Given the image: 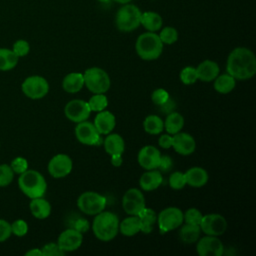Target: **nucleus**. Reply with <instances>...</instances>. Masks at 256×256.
I'll return each mask as SVG.
<instances>
[{
  "label": "nucleus",
  "instance_id": "1",
  "mask_svg": "<svg viewBox=\"0 0 256 256\" xmlns=\"http://www.w3.org/2000/svg\"><path fill=\"white\" fill-rule=\"evenodd\" d=\"M227 73L237 80H247L256 73V57L254 53L246 47L233 49L226 63Z\"/></svg>",
  "mask_w": 256,
  "mask_h": 256
},
{
  "label": "nucleus",
  "instance_id": "2",
  "mask_svg": "<svg viewBox=\"0 0 256 256\" xmlns=\"http://www.w3.org/2000/svg\"><path fill=\"white\" fill-rule=\"evenodd\" d=\"M92 230L99 240L104 242L110 241L114 239L119 232V219L115 213L103 210L95 215Z\"/></svg>",
  "mask_w": 256,
  "mask_h": 256
},
{
  "label": "nucleus",
  "instance_id": "3",
  "mask_svg": "<svg viewBox=\"0 0 256 256\" xmlns=\"http://www.w3.org/2000/svg\"><path fill=\"white\" fill-rule=\"evenodd\" d=\"M18 187L28 198L43 197L47 190V183L44 176L33 169H28L18 177Z\"/></svg>",
  "mask_w": 256,
  "mask_h": 256
},
{
  "label": "nucleus",
  "instance_id": "4",
  "mask_svg": "<svg viewBox=\"0 0 256 256\" xmlns=\"http://www.w3.org/2000/svg\"><path fill=\"white\" fill-rule=\"evenodd\" d=\"M135 50L141 59L151 61L160 57L163 51V43L158 34L148 31L138 36Z\"/></svg>",
  "mask_w": 256,
  "mask_h": 256
},
{
  "label": "nucleus",
  "instance_id": "5",
  "mask_svg": "<svg viewBox=\"0 0 256 256\" xmlns=\"http://www.w3.org/2000/svg\"><path fill=\"white\" fill-rule=\"evenodd\" d=\"M141 10L134 4H123L116 13L115 24L121 32H131L140 26Z\"/></svg>",
  "mask_w": 256,
  "mask_h": 256
},
{
  "label": "nucleus",
  "instance_id": "6",
  "mask_svg": "<svg viewBox=\"0 0 256 256\" xmlns=\"http://www.w3.org/2000/svg\"><path fill=\"white\" fill-rule=\"evenodd\" d=\"M84 85L94 94L105 93L110 88V77L108 73L99 67L88 68L84 74Z\"/></svg>",
  "mask_w": 256,
  "mask_h": 256
},
{
  "label": "nucleus",
  "instance_id": "7",
  "mask_svg": "<svg viewBox=\"0 0 256 256\" xmlns=\"http://www.w3.org/2000/svg\"><path fill=\"white\" fill-rule=\"evenodd\" d=\"M77 207L87 215H96L106 207V198L94 191L83 192L77 199Z\"/></svg>",
  "mask_w": 256,
  "mask_h": 256
},
{
  "label": "nucleus",
  "instance_id": "8",
  "mask_svg": "<svg viewBox=\"0 0 256 256\" xmlns=\"http://www.w3.org/2000/svg\"><path fill=\"white\" fill-rule=\"evenodd\" d=\"M23 94L32 100H38L47 95L49 92L48 81L39 75L28 76L21 84Z\"/></svg>",
  "mask_w": 256,
  "mask_h": 256
},
{
  "label": "nucleus",
  "instance_id": "9",
  "mask_svg": "<svg viewBox=\"0 0 256 256\" xmlns=\"http://www.w3.org/2000/svg\"><path fill=\"white\" fill-rule=\"evenodd\" d=\"M183 212L178 207H167L157 215V223L161 233L172 231L183 224Z\"/></svg>",
  "mask_w": 256,
  "mask_h": 256
},
{
  "label": "nucleus",
  "instance_id": "10",
  "mask_svg": "<svg viewBox=\"0 0 256 256\" xmlns=\"http://www.w3.org/2000/svg\"><path fill=\"white\" fill-rule=\"evenodd\" d=\"M200 229L206 235L219 236L227 229L226 219L218 213H210L203 215L200 222Z\"/></svg>",
  "mask_w": 256,
  "mask_h": 256
},
{
  "label": "nucleus",
  "instance_id": "11",
  "mask_svg": "<svg viewBox=\"0 0 256 256\" xmlns=\"http://www.w3.org/2000/svg\"><path fill=\"white\" fill-rule=\"evenodd\" d=\"M122 207L128 215H137L146 207L145 197L137 188L128 189L122 198Z\"/></svg>",
  "mask_w": 256,
  "mask_h": 256
},
{
  "label": "nucleus",
  "instance_id": "12",
  "mask_svg": "<svg viewBox=\"0 0 256 256\" xmlns=\"http://www.w3.org/2000/svg\"><path fill=\"white\" fill-rule=\"evenodd\" d=\"M91 110L88 102L81 99L70 100L64 107V114L72 122L79 123L85 121L90 116Z\"/></svg>",
  "mask_w": 256,
  "mask_h": 256
},
{
  "label": "nucleus",
  "instance_id": "13",
  "mask_svg": "<svg viewBox=\"0 0 256 256\" xmlns=\"http://www.w3.org/2000/svg\"><path fill=\"white\" fill-rule=\"evenodd\" d=\"M75 136L77 140L84 145H100L102 141L94 124L86 120L77 124L75 127Z\"/></svg>",
  "mask_w": 256,
  "mask_h": 256
},
{
  "label": "nucleus",
  "instance_id": "14",
  "mask_svg": "<svg viewBox=\"0 0 256 256\" xmlns=\"http://www.w3.org/2000/svg\"><path fill=\"white\" fill-rule=\"evenodd\" d=\"M73 167L72 159L66 154H57L48 162V172L54 178H63L67 176Z\"/></svg>",
  "mask_w": 256,
  "mask_h": 256
},
{
  "label": "nucleus",
  "instance_id": "15",
  "mask_svg": "<svg viewBox=\"0 0 256 256\" xmlns=\"http://www.w3.org/2000/svg\"><path fill=\"white\" fill-rule=\"evenodd\" d=\"M196 251L200 256H222L224 245L217 236L207 235L197 242Z\"/></svg>",
  "mask_w": 256,
  "mask_h": 256
},
{
  "label": "nucleus",
  "instance_id": "16",
  "mask_svg": "<svg viewBox=\"0 0 256 256\" xmlns=\"http://www.w3.org/2000/svg\"><path fill=\"white\" fill-rule=\"evenodd\" d=\"M82 241V233L74 228H69L61 232L58 237L57 244L64 252H71L77 250L81 246Z\"/></svg>",
  "mask_w": 256,
  "mask_h": 256
},
{
  "label": "nucleus",
  "instance_id": "17",
  "mask_svg": "<svg viewBox=\"0 0 256 256\" xmlns=\"http://www.w3.org/2000/svg\"><path fill=\"white\" fill-rule=\"evenodd\" d=\"M160 151L155 146L152 145H146L142 147L138 152L137 156L139 165L146 170L157 169L160 162Z\"/></svg>",
  "mask_w": 256,
  "mask_h": 256
},
{
  "label": "nucleus",
  "instance_id": "18",
  "mask_svg": "<svg viewBox=\"0 0 256 256\" xmlns=\"http://www.w3.org/2000/svg\"><path fill=\"white\" fill-rule=\"evenodd\" d=\"M172 147L180 155H190L195 151L196 142L192 135L178 132L172 136Z\"/></svg>",
  "mask_w": 256,
  "mask_h": 256
},
{
  "label": "nucleus",
  "instance_id": "19",
  "mask_svg": "<svg viewBox=\"0 0 256 256\" xmlns=\"http://www.w3.org/2000/svg\"><path fill=\"white\" fill-rule=\"evenodd\" d=\"M93 124L100 135H107L115 128L116 119L112 112L104 109L97 113Z\"/></svg>",
  "mask_w": 256,
  "mask_h": 256
},
{
  "label": "nucleus",
  "instance_id": "20",
  "mask_svg": "<svg viewBox=\"0 0 256 256\" xmlns=\"http://www.w3.org/2000/svg\"><path fill=\"white\" fill-rule=\"evenodd\" d=\"M197 77L203 82L213 81L220 72L219 65L212 60H205L196 67Z\"/></svg>",
  "mask_w": 256,
  "mask_h": 256
},
{
  "label": "nucleus",
  "instance_id": "21",
  "mask_svg": "<svg viewBox=\"0 0 256 256\" xmlns=\"http://www.w3.org/2000/svg\"><path fill=\"white\" fill-rule=\"evenodd\" d=\"M184 174H185L186 184L196 188L204 186L209 179L207 171L204 168L198 167V166L188 169Z\"/></svg>",
  "mask_w": 256,
  "mask_h": 256
},
{
  "label": "nucleus",
  "instance_id": "22",
  "mask_svg": "<svg viewBox=\"0 0 256 256\" xmlns=\"http://www.w3.org/2000/svg\"><path fill=\"white\" fill-rule=\"evenodd\" d=\"M163 178L161 172L156 169L147 170V172L143 173L139 179V184L142 190L144 191H152L157 189L162 184Z\"/></svg>",
  "mask_w": 256,
  "mask_h": 256
},
{
  "label": "nucleus",
  "instance_id": "23",
  "mask_svg": "<svg viewBox=\"0 0 256 256\" xmlns=\"http://www.w3.org/2000/svg\"><path fill=\"white\" fill-rule=\"evenodd\" d=\"M29 208H30L31 214L36 219H40V220L46 219L51 214V205L43 197L31 199L29 203Z\"/></svg>",
  "mask_w": 256,
  "mask_h": 256
},
{
  "label": "nucleus",
  "instance_id": "24",
  "mask_svg": "<svg viewBox=\"0 0 256 256\" xmlns=\"http://www.w3.org/2000/svg\"><path fill=\"white\" fill-rule=\"evenodd\" d=\"M104 149L107 154L115 155V154H123L125 149V143L122 136L117 133H109L103 142Z\"/></svg>",
  "mask_w": 256,
  "mask_h": 256
},
{
  "label": "nucleus",
  "instance_id": "25",
  "mask_svg": "<svg viewBox=\"0 0 256 256\" xmlns=\"http://www.w3.org/2000/svg\"><path fill=\"white\" fill-rule=\"evenodd\" d=\"M84 86V77L82 73L72 72L67 74L62 80V88L68 93H77Z\"/></svg>",
  "mask_w": 256,
  "mask_h": 256
},
{
  "label": "nucleus",
  "instance_id": "26",
  "mask_svg": "<svg viewBox=\"0 0 256 256\" xmlns=\"http://www.w3.org/2000/svg\"><path fill=\"white\" fill-rule=\"evenodd\" d=\"M163 20L160 14L154 11H146L141 14L140 25H142L147 31L156 32L162 27Z\"/></svg>",
  "mask_w": 256,
  "mask_h": 256
},
{
  "label": "nucleus",
  "instance_id": "27",
  "mask_svg": "<svg viewBox=\"0 0 256 256\" xmlns=\"http://www.w3.org/2000/svg\"><path fill=\"white\" fill-rule=\"evenodd\" d=\"M119 230L124 236H134L140 232V220L137 215H130L119 222Z\"/></svg>",
  "mask_w": 256,
  "mask_h": 256
},
{
  "label": "nucleus",
  "instance_id": "28",
  "mask_svg": "<svg viewBox=\"0 0 256 256\" xmlns=\"http://www.w3.org/2000/svg\"><path fill=\"white\" fill-rule=\"evenodd\" d=\"M137 216L139 217V220H140V226H141L140 231L146 234L152 232L154 224L157 222V215L155 211L145 207L137 214Z\"/></svg>",
  "mask_w": 256,
  "mask_h": 256
},
{
  "label": "nucleus",
  "instance_id": "29",
  "mask_svg": "<svg viewBox=\"0 0 256 256\" xmlns=\"http://www.w3.org/2000/svg\"><path fill=\"white\" fill-rule=\"evenodd\" d=\"M183 126L184 117L179 112H170L164 121V128L170 135L180 132Z\"/></svg>",
  "mask_w": 256,
  "mask_h": 256
},
{
  "label": "nucleus",
  "instance_id": "30",
  "mask_svg": "<svg viewBox=\"0 0 256 256\" xmlns=\"http://www.w3.org/2000/svg\"><path fill=\"white\" fill-rule=\"evenodd\" d=\"M214 89L222 94H227L231 92L236 85V79L230 74L218 75L214 80Z\"/></svg>",
  "mask_w": 256,
  "mask_h": 256
},
{
  "label": "nucleus",
  "instance_id": "31",
  "mask_svg": "<svg viewBox=\"0 0 256 256\" xmlns=\"http://www.w3.org/2000/svg\"><path fill=\"white\" fill-rule=\"evenodd\" d=\"M19 57L8 48H0V71H9L16 67Z\"/></svg>",
  "mask_w": 256,
  "mask_h": 256
},
{
  "label": "nucleus",
  "instance_id": "32",
  "mask_svg": "<svg viewBox=\"0 0 256 256\" xmlns=\"http://www.w3.org/2000/svg\"><path fill=\"white\" fill-rule=\"evenodd\" d=\"M200 233L201 229L199 225L185 223L179 231V237L184 243L190 244L196 242L199 239Z\"/></svg>",
  "mask_w": 256,
  "mask_h": 256
},
{
  "label": "nucleus",
  "instance_id": "33",
  "mask_svg": "<svg viewBox=\"0 0 256 256\" xmlns=\"http://www.w3.org/2000/svg\"><path fill=\"white\" fill-rule=\"evenodd\" d=\"M143 128L148 134L157 135L163 131L164 122L157 115H149L145 118L143 122Z\"/></svg>",
  "mask_w": 256,
  "mask_h": 256
},
{
  "label": "nucleus",
  "instance_id": "34",
  "mask_svg": "<svg viewBox=\"0 0 256 256\" xmlns=\"http://www.w3.org/2000/svg\"><path fill=\"white\" fill-rule=\"evenodd\" d=\"M89 108L94 112H99L104 110L107 105H108V99L104 95V93H99V94H94L88 101Z\"/></svg>",
  "mask_w": 256,
  "mask_h": 256
},
{
  "label": "nucleus",
  "instance_id": "35",
  "mask_svg": "<svg viewBox=\"0 0 256 256\" xmlns=\"http://www.w3.org/2000/svg\"><path fill=\"white\" fill-rule=\"evenodd\" d=\"M159 38L163 44L171 45L178 40V32L174 27L167 26L160 31Z\"/></svg>",
  "mask_w": 256,
  "mask_h": 256
},
{
  "label": "nucleus",
  "instance_id": "36",
  "mask_svg": "<svg viewBox=\"0 0 256 256\" xmlns=\"http://www.w3.org/2000/svg\"><path fill=\"white\" fill-rule=\"evenodd\" d=\"M14 175L9 164H0V187L9 186L14 179Z\"/></svg>",
  "mask_w": 256,
  "mask_h": 256
},
{
  "label": "nucleus",
  "instance_id": "37",
  "mask_svg": "<svg viewBox=\"0 0 256 256\" xmlns=\"http://www.w3.org/2000/svg\"><path fill=\"white\" fill-rule=\"evenodd\" d=\"M180 80L185 85H190L195 83L198 80L196 68L191 66H187L183 68L180 72Z\"/></svg>",
  "mask_w": 256,
  "mask_h": 256
},
{
  "label": "nucleus",
  "instance_id": "38",
  "mask_svg": "<svg viewBox=\"0 0 256 256\" xmlns=\"http://www.w3.org/2000/svg\"><path fill=\"white\" fill-rule=\"evenodd\" d=\"M9 165L12 168L14 174H17V175H20L29 169V164H28L27 159L24 157H21V156H17L15 158H13Z\"/></svg>",
  "mask_w": 256,
  "mask_h": 256
},
{
  "label": "nucleus",
  "instance_id": "39",
  "mask_svg": "<svg viewBox=\"0 0 256 256\" xmlns=\"http://www.w3.org/2000/svg\"><path fill=\"white\" fill-rule=\"evenodd\" d=\"M203 215L197 208H189L186 210L185 213H183V220L185 223L194 224V225H200L201 219Z\"/></svg>",
  "mask_w": 256,
  "mask_h": 256
},
{
  "label": "nucleus",
  "instance_id": "40",
  "mask_svg": "<svg viewBox=\"0 0 256 256\" xmlns=\"http://www.w3.org/2000/svg\"><path fill=\"white\" fill-rule=\"evenodd\" d=\"M169 185L172 189H175V190L182 189L185 185H187L186 179H185V174L180 171H176V172L172 173L169 177Z\"/></svg>",
  "mask_w": 256,
  "mask_h": 256
},
{
  "label": "nucleus",
  "instance_id": "41",
  "mask_svg": "<svg viewBox=\"0 0 256 256\" xmlns=\"http://www.w3.org/2000/svg\"><path fill=\"white\" fill-rule=\"evenodd\" d=\"M28 224L23 219H17L11 223L12 234L17 237H23L28 233Z\"/></svg>",
  "mask_w": 256,
  "mask_h": 256
},
{
  "label": "nucleus",
  "instance_id": "42",
  "mask_svg": "<svg viewBox=\"0 0 256 256\" xmlns=\"http://www.w3.org/2000/svg\"><path fill=\"white\" fill-rule=\"evenodd\" d=\"M12 51H13L19 58H21V57L26 56V55L29 53V51H30V45H29V43H28L26 40H24V39H19V40H17V41L14 42V44H13V46H12Z\"/></svg>",
  "mask_w": 256,
  "mask_h": 256
},
{
  "label": "nucleus",
  "instance_id": "43",
  "mask_svg": "<svg viewBox=\"0 0 256 256\" xmlns=\"http://www.w3.org/2000/svg\"><path fill=\"white\" fill-rule=\"evenodd\" d=\"M42 256H63L65 252L59 247L57 243L51 242L45 244L42 248Z\"/></svg>",
  "mask_w": 256,
  "mask_h": 256
},
{
  "label": "nucleus",
  "instance_id": "44",
  "mask_svg": "<svg viewBox=\"0 0 256 256\" xmlns=\"http://www.w3.org/2000/svg\"><path fill=\"white\" fill-rule=\"evenodd\" d=\"M151 99L156 105L161 106V105H163L164 103H166L168 101L169 93L163 88H157L152 92Z\"/></svg>",
  "mask_w": 256,
  "mask_h": 256
},
{
  "label": "nucleus",
  "instance_id": "45",
  "mask_svg": "<svg viewBox=\"0 0 256 256\" xmlns=\"http://www.w3.org/2000/svg\"><path fill=\"white\" fill-rule=\"evenodd\" d=\"M11 235V223L5 219H0V243L8 240Z\"/></svg>",
  "mask_w": 256,
  "mask_h": 256
},
{
  "label": "nucleus",
  "instance_id": "46",
  "mask_svg": "<svg viewBox=\"0 0 256 256\" xmlns=\"http://www.w3.org/2000/svg\"><path fill=\"white\" fill-rule=\"evenodd\" d=\"M173 167V160L170 156H167V155H161V158H160V162H159V165H158V168L160 172H163V173H166V172H169Z\"/></svg>",
  "mask_w": 256,
  "mask_h": 256
},
{
  "label": "nucleus",
  "instance_id": "47",
  "mask_svg": "<svg viewBox=\"0 0 256 256\" xmlns=\"http://www.w3.org/2000/svg\"><path fill=\"white\" fill-rule=\"evenodd\" d=\"M158 143H159V146L164 149L171 148L172 147V136H170V134H163L158 139Z\"/></svg>",
  "mask_w": 256,
  "mask_h": 256
},
{
  "label": "nucleus",
  "instance_id": "48",
  "mask_svg": "<svg viewBox=\"0 0 256 256\" xmlns=\"http://www.w3.org/2000/svg\"><path fill=\"white\" fill-rule=\"evenodd\" d=\"M73 228L76 229L77 231L83 233V232H86L89 229V223H88V221L86 219L80 218V219L75 221Z\"/></svg>",
  "mask_w": 256,
  "mask_h": 256
},
{
  "label": "nucleus",
  "instance_id": "49",
  "mask_svg": "<svg viewBox=\"0 0 256 256\" xmlns=\"http://www.w3.org/2000/svg\"><path fill=\"white\" fill-rule=\"evenodd\" d=\"M123 163V158H122V154H115V155H111V164L115 167H119L121 166Z\"/></svg>",
  "mask_w": 256,
  "mask_h": 256
},
{
  "label": "nucleus",
  "instance_id": "50",
  "mask_svg": "<svg viewBox=\"0 0 256 256\" xmlns=\"http://www.w3.org/2000/svg\"><path fill=\"white\" fill-rule=\"evenodd\" d=\"M25 256H42V251L39 248H32L25 253Z\"/></svg>",
  "mask_w": 256,
  "mask_h": 256
},
{
  "label": "nucleus",
  "instance_id": "51",
  "mask_svg": "<svg viewBox=\"0 0 256 256\" xmlns=\"http://www.w3.org/2000/svg\"><path fill=\"white\" fill-rule=\"evenodd\" d=\"M114 1L119 4H127V3H130L132 0H114Z\"/></svg>",
  "mask_w": 256,
  "mask_h": 256
},
{
  "label": "nucleus",
  "instance_id": "52",
  "mask_svg": "<svg viewBox=\"0 0 256 256\" xmlns=\"http://www.w3.org/2000/svg\"><path fill=\"white\" fill-rule=\"evenodd\" d=\"M97 1H99V2H102V3H105V2H108L109 0H97Z\"/></svg>",
  "mask_w": 256,
  "mask_h": 256
},
{
  "label": "nucleus",
  "instance_id": "53",
  "mask_svg": "<svg viewBox=\"0 0 256 256\" xmlns=\"http://www.w3.org/2000/svg\"><path fill=\"white\" fill-rule=\"evenodd\" d=\"M0 146H1V144H0Z\"/></svg>",
  "mask_w": 256,
  "mask_h": 256
}]
</instances>
